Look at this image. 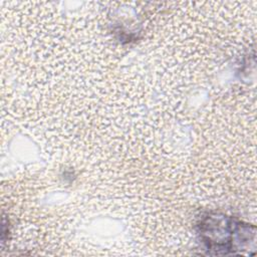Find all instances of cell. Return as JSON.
<instances>
[{
  "mask_svg": "<svg viewBox=\"0 0 257 257\" xmlns=\"http://www.w3.org/2000/svg\"><path fill=\"white\" fill-rule=\"evenodd\" d=\"M199 234L208 250L215 251L216 254H227L230 251L239 250L238 243L250 241L254 234L250 236L248 225H242L232 218L220 215H209L199 224Z\"/></svg>",
  "mask_w": 257,
  "mask_h": 257,
  "instance_id": "6da1fadb",
  "label": "cell"
}]
</instances>
